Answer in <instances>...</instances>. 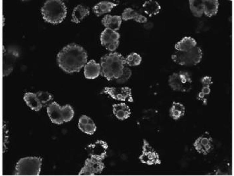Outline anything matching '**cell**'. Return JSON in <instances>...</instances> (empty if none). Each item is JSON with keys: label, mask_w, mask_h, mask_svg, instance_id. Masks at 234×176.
Listing matches in <instances>:
<instances>
[{"label": "cell", "mask_w": 234, "mask_h": 176, "mask_svg": "<svg viewBox=\"0 0 234 176\" xmlns=\"http://www.w3.org/2000/svg\"><path fill=\"white\" fill-rule=\"evenodd\" d=\"M87 57V52L82 47L72 43L59 52L57 60L61 68L67 73H72L81 70L86 64Z\"/></svg>", "instance_id": "cell-1"}, {"label": "cell", "mask_w": 234, "mask_h": 176, "mask_svg": "<svg viewBox=\"0 0 234 176\" xmlns=\"http://www.w3.org/2000/svg\"><path fill=\"white\" fill-rule=\"evenodd\" d=\"M125 64V59L120 53L115 52L106 54L100 59V74L108 81L117 79L122 75Z\"/></svg>", "instance_id": "cell-2"}, {"label": "cell", "mask_w": 234, "mask_h": 176, "mask_svg": "<svg viewBox=\"0 0 234 176\" xmlns=\"http://www.w3.org/2000/svg\"><path fill=\"white\" fill-rule=\"evenodd\" d=\"M43 18L47 22L53 24L62 22L66 16L67 8L61 0H48L41 9Z\"/></svg>", "instance_id": "cell-3"}, {"label": "cell", "mask_w": 234, "mask_h": 176, "mask_svg": "<svg viewBox=\"0 0 234 176\" xmlns=\"http://www.w3.org/2000/svg\"><path fill=\"white\" fill-rule=\"evenodd\" d=\"M47 111L52 122L58 125L70 121L74 114V110L70 105L61 107L56 102H52L47 106Z\"/></svg>", "instance_id": "cell-4"}, {"label": "cell", "mask_w": 234, "mask_h": 176, "mask_svg": "<svg viewBox=\"0 0 234 176\" xmlns=\"http://www.w3.org/2000/svg\"><path fill=\"white\" fill-rule=\"evenodd\" d=\"M42 159L40 157H29L20 159L17 163L14 175H39Z\"/></svg>", "instance_id": "cell-5"}, {"label": "cell", "mask_w": 234, "mask_h": 176, "mask_svg": "<svg viewBox=\"0 0 234 176\" xmlns=\"http://www.w3.org/2000/svg\"><path fill=\"white\" fill-rule=\"evenodd\" d=\"M201 48L196 46L187 52L177 51L171 56L173 60L176 63L182 66H193L199 63L202 56Z\"/></svg>", "instance_id": "cell-6"}, {"label": "cell", "mask_w": 234, "mask_h": 176, "mask_svg": "<svg viewBox=\"0 0 234 176\" xmlns=\"http://www.w3.org/2000/svg\"><path fill=\"white\" fill-rule=\"evenodd\" d=\"M168 83L173 91L187 92L192 89V81L188 72L180 71L170 75L168 77Z\"/></svg>", "instance_id": "cell-7"}, {"label": "cell", "mask_w": 234, "mask_h": 176, "mask_svg": "<svg viewBox=\"0 0 234 176\" xmlns=\"http://www.w3.org/2000/svg\"><path fill=\"white\" fill-rule=\"evenodd\" d=\"M120 37V35L118 32L106 28L101 33V44L107 50L113 51L119 46Z\"/></svg>", "instance_id": "cell-8"}, {"label": "cell", "mask_w": 234, "mask_h": 176, "mask_svg": "<svg viewBox=\"0 0 234 176\" xmlns=\"http://www.w3.org/2000/svg\"><path fill=\"white\" fill-rule=\"evenodd\" d=\"M142 149V153L139 157L142 163L148 165L161 164L158 153L146 140H143Z\"/></svg>", "instance_id": "cell-9"}, {"label": "cell", "mask_w": 234, "mask_h": 176, "mask_svg": "<svg viewBox=\"0 0 234 176\" xmlns=\"http://www.w3.org/2000/svg\"><path fill=\"white\" fill-rule=\"evenodd\" d=\"M103 92L115 100L130 102L133 101L131 89L128 87H106L104 89Z\"/></svg>", "instance_id": "cell-10"}, {"label": "cell", "mask_w": 234, "mask_h": 176, "mask_svg": "<svg viewBox=\"0 0 234 176\" xmlns=\"http://www.w3.org/2000/svg\"><path fill=\"white\" fill-rule=\"evenodd\" d=\"M102 160L90 157L85 160L83 166L78 175H94L101 173L105 167Z\"/></svg>", "instance_id": "cell-11"}, {"label": "cell", "mask_w": 234, "mask_h": 176, "mask_svg": "<svg viewBox=\"0 0 234 176\" xmlns=\"http://www.w3.org/2000/svg\"><path fill=\"white\" fill-rule=\"evenodd\" d=\"M108 148L106 142L99 140L89 145L88 149L90 157L102 160L106 156Z\"/></svg>", "instance_id": "cell-12"}, {"label": "cell", "mask_w": 234, "mask_h": 176, "mask_svg": "<svg viewBox=\"0 0 234 176\" xmlns=\"http://www.w3.org/2000/svg\"><path fill=\"white\" fill-rule=\"evenodd\" d=\"M193 146L199 153L206 155L209 153L213 148V140L209 135L204 134L195 141Z\"/></svg>", "instance_id": "cell-13"}, {"label": "cell", "mask_w": 234, "mask_h": 176, "mask_svg": "<svg viewBox=\"0 0 234 176\" xmlns=\"http://www.w3.org/2000/svg\"><path fill=\"white\" fill-rule=\"evenodd\" d=\"M202 87L201 90L198 94L197 99L201 101L204 105H206L208 95L211 92V86L213 83L212 77L206 75L202 77L201 79Z\"/></svg>", "instance_id": "cell-14"}, {"label": "cell", "mask_w": 234, "mask_h": 176, "mask_svg": "<svg viewBox=\"0 0 234 176\" xmlns=\"http://www.w3.org/2000/svg\"><path fill=\"white\" fill-rule=\"evenodd\" d=\"M79 129L83 132L91 135L96 130L97 127L93 121L90 117L83 115L80 118L78 124Z\"/></svg>", "instance_id": "cell-15"}, {"label": "cell", "mask_w": 234, "mask_h": 176, "mask_svg": "<svg viewBox=\"0 0 234 176\" xmlns=\"http://www.w3.org/2000/svg\"><path fill=\"white\" fill-rule=\"evenodd\" d=\"M101 66L94 60L89 61L84 66V75L86 78L94 79L101 73Z\"/></svg>", "instance_id": "cell-16"}, {"label": "cell", "mask_w": 234, "mask_h": 176, "mask_svg": "<svg viewBox=\"0 0 234 176\" xmlns=\"http://www.w3.org/2000/svg\"><path fill=\"white\" fill-rule=\"evenodd\" d=\"M112 106L114 114L119 120H123L127 119L131 114L130 108L124 103L115 104Z\"/></svg>", "instance_id": "cell-17"}, {"label": "cell", "mask_w": 234, "mask_h": 176, "mask_svg": "<svg viewBox=\"0 0 234 176\" xmlns=\"http://www.w3.org/2000/svg\"><path fill=\"white\" fill-rule=\"evenodd\" d=\"M101 22L106 28L116 31L120 28L122 22V18L119 16H112L107 14L102 18Z\"/></svg>", "instance_id": "cell-18"}, {"label": "cell", "mask_w": 234, "mask_h": 176, "mask_svg": "<svg viewBox=\"0 0 234 176\" xmlns=\"http://www.w3.org/2000/svg\"><path fill=\"white\" fill-rule=\"evenodd\" d=\"M121 18L123 20L127 21L133 19L137 22L144 23L147 21V18L141 14L138 13L135 10L130 7L126 8L122 13Z\"/></svg>", "instance_id": "cell-19"}, {"label": "cell", "mask_w": 234, "mask_h": 176, "mask_svg": "<svg viewBox=\"0 0 234 176\" xmlns=\"http://www.w3.org/2000/svg\"><path fill=\"white\" fill-rule=\"evenodd\" d=\"M196 40L190 36H185L175 45V48L177 51L187 52L196 46Z\"/></svg>", "instance_id": "cell-20"}, {"label": "cell", "mask_w": 234, "mask_h": 176, "mask_svg": "<svg viewBox=\"0 0 234 176\" xmlns=\"http://www.w3.org/2000/svg\"><path fill=\"white\" fill-rule=\"evenodd\" d=\"M118 4L112 2L102 1L96 4L93 8L94 12L97 17L110 12Z\"/></svg>", "instance_id": "cell-21"}, {"label": "cell", "mask_w": 234, "mask_h": 176, "mask_svg": "<svg viewBox=\"0 0 234 176\" xmlns=\"http://www.w3.org/2000/svg\"><path fill=\"white\" fill-rule=\"evenodd\" d=\"M23 99L27 105L32 110L38 111L43 106L36 93L26 92L24 95Z\"/></svg>", "instance_id": "cell-22"}, {"label": "cell", "mask_w": 234, "mask_h": 176, "mask_svg": "<svg viewBox=\"0 0 234 176\" xmlns=\"http://www.w3.org/2000/svg\"><path fill=\"white\" fill-rule=\"evenodd\" d=\"M89 9L81 5H79L74 9L72 15L71 21L76 23H80L89 14Z\"/></svg>", "instance_id": "cell-23"}, {"label": "cell", "mask_w": 234, "mask_h": 176, "mask_svg": "<svg viewBox=\"0 0 234 176\" xmlns=\"http://www.w3.org/2000/svg\"><path fill=\"white\" fill-rule=\"evenodd\" d=\"M204 13L207 16L211 17L216 15L218 11L219 4L218 0H203Z\"/></svg>", "instance_id": "cell-24"}, {"label": "cell", "mask_w": 234, "mask_h": 176, "mask_svg": "<svg viewBox=\"0 0 234 176\" xmlns=\"http://www.w3.org/2000/svg\"><path fill=\"white\" fill-rule=\"evenodd\" d=\"M142 7L145 13L150 17L158 14L161 9L159 3L156 1L152 0L145 1Z\"/></svg>", "instance_id": "cell-25"}, {"label": "cell", "mask_w": 234, "mask_h": 176, "mask_svg": "<svg viewBox=\"0 0 234 176\" xmlns=\"http://www.w3.org/2000/svg\"><path fill=\"white\" fill-rule=\"evenodd\" d=\"M185 110L183 104L179 102H173L170 109L169 114L173 119L177 120L184 115Z\"/></svg>", "instance_id": "cell-26"}, {"label": "cell", "mask_w": 234, "mask_h": 176, "mask_svg": "<svg viewBox=\"0 0 234 176\" xmlns=\"http://www.w3.org/2000/svg\"><path fill=\"white\" fill-rule=\"evenodd\" d=\"M189 1L190 9L193 16L197 17H201L204 13L203 0H190Z\"/></svg>", "instance_id": "cell-27"}, {"label": "cell", "mask_w": 234, "mask_h": 176, "mask_svg": "<svg viewBox=\"0 0 234 176\" xmlns=\"http://www.w3.org/2000/svg\"><path fill=\"white\" fill-rule=\"evenodd\" d=\"M36 94L43 106H48L53 99L52 95L47 92L39 91Z\"/></svg>", "instance_id": "cell-28"}, {"label": "cell", "mask_w": 234, "mask_h": 176, "mask_svg": "<svg viewBox=\"0 0 234 176\" xmlns=\"http://www.w3.org/2000/svg\"><path fill=\"white\" fill-rule=\"evenodd\" d=\"M126 64L130 66H135L140 65L142 61L141 56L138 53L133 52L128 55L125 59Z\"/></svg>", "instance_id": "cell-29"}, {"label": "cell", "mask_w": 234, "mask_h": 176, "mask_svg": "<svg viewBox=\"0 0 234 176\" xmlns=\"http://www.w3.org/2000/svg\"><path fill=\"white\" fill-rule=\"evenodd\" d=\"M132 74V72L130 69L127 67H125L122 75L117 80L119 83H125L129 79Z\"/></svg>", "instance_id": "cell-30"}]
</instances>
